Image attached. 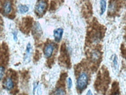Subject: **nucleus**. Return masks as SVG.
Listing matches in <instances>:
<instances>
[{"mask_svg":"<svg viewBox=\"0 0 126 95\" xmlns=\"http://www.w3.org/2000/svg\"><path fill=\"white\" fill-rule=\"evenodd\" d=\"M63 33H64V30H63V28H56L53 31V38H54L55 42H59L62 40Z\"/></svg>","mask_w":126,"mask_h":95,"instance_id":"nucleus-6","label":"nucleus"},{"mask_svg":"<svg viewBox=\"0 0 126 95\" xmlns=\"http://www.w3.org/2000/svg\"><path fill=\"white\" fill-rule=\"evenodd\" d=\"M99 5H100V15H103L107 8L106 0H100Z\"/></svg>","mask_w":126,"mask_h":95,"instance_id":"nucleus-9","label":"nucleus"},{"mask_svg":"<svg viewBox=\"0 0 126 95\" xmlns=\"http://www.w3.org/2000/svg\"><path fill=\"white\" fill-rule=\"evenodd\" d=\"M55 49H56V45L53 42L47 43L43 48V54H44L45 57L46 59L50 58L53 56L55 51Z\"/></svg>","mask_w":126,"mask_h":95,"instance_id":"nucleus-3","label":"nucleus"},{"mask_svg":"<svg viewBox=\"0 0 126 95\" xmlns=\"http://www.w3.org/2000/svg\"><path fill=\"white\" fill-rule=\"evenodd\" d=\"M100 58V53L98 51H94L91 54V59L94 61H97Z\"/></svg>","mask_w":126,"mask_h":95,"instance_id":"nucleus-11","label":"nucleus"},{"mask_svg":"<svg viewBox=\"0 0 126 95\" xmlns=\"http://www.w3.org/2000/svg\"><path fill=\"white\" fill-rule=\"evenodd\" d=\"M31 53H32V45H31V44L30 42H28V45H27V47H26L25 57H24L25 61L29 62V60H30L31 56Z\"/></svg>","mask_w":126,"mask_h":95,"instance_id":"nucleus-8","label":"nucleus"},{"mask_svg":"<svg viewBox=\"0 0 126 95\" xmlns=\"http://www.w3.org/2000/svg\"><path fill=\"white\" fill-rule=\"evenodd\" d=\"M18 10L19 12L21 14H25L27 12H28L29 11V7L26 5H19L18 7Z\"/></svg>","mask_w":126,"mask_h":95,"instance_id":"nucleus-10","label":"nucleus"},{"mask_svg":"<svg viewBox=\"0 0 126 95\" xmlns=\"http://www.w3.org/2000/svg\"><path fill=\"white\" fill-rule=\"evenodd\" d=\"M47 0H38L35 5L34 12L37 16L41 17L45 14L47 11Z\"/></svg>","mask_w":126,"mask_h":95,"instance_id":"nucleus-2","label":"nucleus"},{"mask_svg":"<svg viewBox=\"0 0 126 95\" xmlns=\"http://www.w3.org/2000/svg\"><path fill=\"white\" fill-rule=\"evenodd\" d=\"M66 84H67V88L68 89H71L73 86V81L71 77H68L67 81H66Z\"/></svg>","mask_w":126,"mask_h":95,"instance_id":"nucleus-16","label":"nucleus"},{"mask_svg":"<svg viewBox=\"0 0 126 95\" xmlns=\"http://www.w3.org/2000/svg\"><path fill=\"white\" fill-rule=\"evenodd\" d=\"M13 35H14V40L15 42H16L17 41V34H16V32H13Z\"/></svg>","mask_w":126,"mask_h":95,"instance_id":"nucleus-17","label":"nucleus"},{"mask_svg":"<svg viewBox=\"0 0 126 95\" xmlns=\"http://www.w3.org/2000/svg\"><path fill=\"white\" fill-rule=\"evenodd\" d=\"M14 7L12 0H5L2 2V11L5 16L11 15L13 13Z\"/></svg>","mask_w":126,"mask_h":95,"instance_id":"nucleus-4","label":"nucleus"},{"mask_svg":"<svg viewBox=\"0 0 126 95\" xmlns=\"http://www.w3.org/2000/svg\"><path fill=\"white\" fill-rule=\"evenodd\" d=\"M53 94H65L66 91L64 89H63L62 88H59L56 89V91H54Z\"/></svg>","mask_w":126,"mask_h":95,"instance_id":"nucleus-14","label":"nucleus"},{"mask_svg":"<svg viewBox=\"0 0 126 95\" xmlns=\"http://www.w3.org/2000/svg\"><path fill=\"white\" fill-rule=\"evenodd\" d=\"M87 94H92V93L91 92V91H88V92H87Z\"/></svg>","mask_w":126,"mask_h":95,"instance_id":"nucleus-18","label":"nucleus"},{"mask_svg":"<svg viewBox=\"0 0 126 95\" xmlns=\"http://www.w3.org/2000/svg\"><path fill=\"white\" fill-rule=\"evenodd\" d=\"M4 88L7 90V91H11L13 90L15 87V82L14 79H13V77L11 76H8L5 78V81H4Z\"/></svg>","mask_w":126,"mask_h":95,"instance_id":"nucleus-5","label":"nucleus"},{"mask_svg":"<svg viewBox=\"0 0 126 95\" xmlns=\"http://www.w3.org/2000/svg\"><path fill=\"white\" fill-rule=\"evenodd\" d=\"M114 58L112 60V63H113V67L114 68L115 70L118 69V61H117V57L114 55Z\"/></svg>","mask_w":126,"mask_h":95,"instance_id":"nucleus-13","label":"nucleus"},{"mask_svg":"<svg viewBox=\"0 0 126 95\" xmlns=\"http://www.w3.org/2000/svg\"><path fill=\"white\" fill-rule=\"evenodd\" d=\"M5 73V68L4 66H0V80H2L4 78Z\"/></svg>","mask_w":126,"mask_h":95,"instance_id":"nucleus-15","label":"nucleus"},{"mask_svg":"<svg viewBox=\"0 0 126 95\" xmlns=\"http://www.w3.org/2000/svg\"><path fill=\"white\" fill-rule=\"evenodd\" d=\"M116 10V4L115 2H112L110 3L109 5V8H108V12L109 13H113Z\"/></svg>","mask_w":126,"mask_h":95,"instance_id":"nucleus-12","label":"nucleus"},{"mask_svg":"<svg viewBox=\"0 0 126 95\" xmlns=\"http://www.w3.org/2000/svg\"><path fill=\"white\" fill-rule=\"evenodd\" d=\"M88 80L89 76L88 73H86L85 71H82L79 74L77 79V89L79 92H82L87 88Z\"/></svg>","mask_w":126,"mask_h":95,"instance_id":"nucleus-1","label":"nucleus"},{"mask_svg":"<svg viewBox=\"0 0 126 95\" xmlns=\"http://www.w3.org/2000/svg\"><path fill=\"white\" fill-rule=\"evenodd\" d=\"M33 34L34 35V36H37L39 37L42 36V28L40 26V25L38 22H36L33 25Z\"/></svg>","mask_w":126,"mask_h":95,"instance_id":"nucleus-7","label":"nucleus"}]
</instances>
